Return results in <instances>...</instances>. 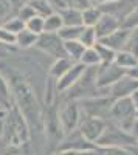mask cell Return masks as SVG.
<instances>
[{
  "label": "cell",
  "instance_id": "1",
  "mask_svg": "<svg viewBox=\"0 0 138 155\" xmlns=\"http://www.w3.org/2000/svg\"><path fill=\"white\" fill-rule=\"evenodd\" d=\"M136 109L130 98H121L115 99L113 106L110 110V118H113V123L121 127L123 130L132 134L133 124L136 121Z\"/></svg>",
  "mask_w": 138,
  "mask_h": 155
},
{
  "label": "cell",
  "instance_id": "2",
  "mask_svg": "<svg viewBox=\"0 0 138 155\" xmlns=\"http://www.w3.org/2000/svg\"><path fill=\"white\" fill-rule=\"evenodd\" d=\"M95 144L103 146V147H129V146H135L138 143L132 134L123 130L115 123H107L103 135L98 138Z\"/></svg>",
  "mask_w": 138,
  "mask_h": 155
},
{
  "label": "cell",
  "instance_id": "3",
  "mask_svg": "<svg viewBox=\"0 0 138 155\" xmlns=\"http://www.w3.org/2000/svg\"><path fill=\"white\" fill-rule=\"evenodd\" d=\"M115 99L112 96H96V98H84L81 101V109L85 116L92 118H101L106 120L110 116V110L113 106Z\"/></svg>",
  "mask_w": 138,
  "mask_h": 155
},
{
  "label": "cell",
  "instance_id": "4",
  "mask_svg": "<svg viewBox=\"0 0 138 155\" xmlns=\"http://www.w3.org/2000/svg\"><path fill=\"white\" fill-rule=\"evenodd\" d=\"M37 48H41L44 53L53 56L54 59H62V58H68L67 51H65V44L64 41L59 37L58 33H42L37 39Z\"/></svg>",
  "mask_w": 138,
  "mask_h": 155
},
{
  "label": "cell",
  "instance_id": "5",
  "mask_svg": "<svg viewBox=\"0 0 138 155\" xmlns=\"http://www.w3.org/2000/svg\"><path fill=\"white\" fill-rule=\"evenodd\" d=\"M127 71L118 67L115 62L107 65H99L96 73V87L98 88H110L117 81H120L123 76H126Z\"/></svg>",
  "mask_w": 138,
  "mask_h": 155
},
{
  "label": "cell",
  "instance_id": "6",
  "mask_svg": "<svg viewBox=\"0 0 138 155\" xmlns=\"http://www.w3.org/2000/svg\"><path fill=\"white\" fill-rule=\"evenodd\" d=\"M96 6L104 14H110L117 17L120 22H123L138 6V0H115V2H109V3H99Z\"/></svg>",
  "mask_w": 138,
  "mask_h": 155
},
{
  "label": "cell",
  "instance_id": "7",
  "mask_svg": "<svg viewBox=\"0 0 138 155\" xmlns=\"http://www.w3.org/2000/svg\"><path fill=\"white\" fill-rule=\"evenodd\" d=\"M106 126H107L106 120L85 116V118L81 121V124H79V132L82 134V137L87 141H90V143H96L98 138L103 135Z\"/></svg>",
  "mask_w": 138,
  "mask_h": 155
},
{
  "label": "cell",
  "instance_id": "8",
  "mask_svg": "<svg viewBox=\"0 0 138 155\" xmlns=\"http://www.w3.org/2000/svg\"><path fill=\"white\" fill-rule=\"evenodd\" d=\"M135 90H138V79L126 74L110 87V96L113 99L130 98Z\"/></svg>",
  "mask_w": 138,
  "mask_h": 155
},
{
  "label": "cell",
  "instance_id": "9",
  "mask_svg": "<svg viewBox=\"0 0 138 155\" xmlns=\"http://www.w3.org/2000/svg\"><path fill=\"white\" fill-rule=\"evenodd\" d=\"M59 123L62 126V130H64L67 135H70L74 129H76V126L79 123V106L74 104V102L67 104L61 110Z\"/></svg>",
  "mask_w": 138,
  "mask_h": 155
},
{
  "label": "cell",
  "instance_id": "10",
  "mask_svg": "<svg viewBox=\"0 0 138 155\" xmlns=\"http://www.w3.org/2000/svg\"><path fill=\"white\" fill-rule=\"evenodd\" d=\"M85 70H87V67L84 65V64H81V62L73 64V67H71L64 76L59 78L58 85H56L58 92H65V90L71 88L74 84H76V82L81 79V76L84 74Z\"/></svg>",
  "mask_w": 138,
  "mask_h": 155
},
{
  "label": "cell",
  "instance_id": "11",
  "mask_svg": "<svg viewBox=\"0 0 138 155\" xmlns=\"http://www.w3.org/2000/svg\"><path fill=\"white\" fill-rule=\"evenodd\" d=\"M95 147H96V144L95 143H90V141H87L82 137V134L78 130V132H74V134L71 132L70 137H68V140H65L59 149L62 152H64V150H73V152H81L82 153V152H89V150H92Z\"/></svg>",
  "mask_w": 138,
  "mask_h": 155
},
{
  "label": "cell",
  "instance_id": "12",
  "mask_svg": "<svg viewBox=\"0 0 138 155\" xmlns=\"http://www.w3.org/2000/svg\"><path fill=\"white\" fill-rule=\"evenodd\" d=\"M120 28H121V22L117 17L110 16V14H104V12H103V17L99 19L98 23L95 25V31H96L98 41H101V39L107 37L109 34L115 33Z\"/></svg>",
  "mask_w": 138,
  "mask_h": 155
},
{
  "label": "cell",
  "instance_id": "13",
  "mask_svg": "<svg viewBox=\"0 0 138 155\" xmlns=\"http://www.w3.org/2000/svg\"><path fill=\"white\" fill-rule=\"evenodd\" d=\"M22 5L20 0H0V27L17 17Z\"/></svg>",
  "mask_w": 138,
  "mask_h": 155
},
{
  "label": "cell",
  "instance_id": "14",
  "mask_svg": "<svg viewBox=\"0 0 138 155\" xmlns=\"http://www.w3.org/2000/svg\"><path fill=\"white\" fill-rule=\"evenodd\" d=\"M127 37H129V30H124V28H120L117 30L115 33H112L109 34L107 37L101 39V41H98V42H101L104 44L106 47L112 48L113 51H121L124 50V47H126V42H127Z\"/></svg>",
  "mask_w": 138,
  "mask_h": 155
},
{
  "label": "cell",
  "instance_id": "15",
  "mask_svg": "<svg viewBox=\"0 0 138 155\" xmlns=\"http://www.w3.org/2000/svg\"><path fill=\"white\" fill-rule=\"evenodd\" d=\"M59 14L64 22V27H79L82 23V11L79 9H73V8H65L59 11Z\"/></svg>",
  "mask_w": 138,
  "mask_h": 155
},
{
  "label": "cell",
  "instance_id": "16",
  "mask_svg": "<svg viewBox=\"0 0 138 155\" xmlns=\"http://www.w3.org/2000/svg\"><path fill=\"white\" fill-rule=\"evenodd\" d=\"M115 64L118 67L124 68L126 71H129L130 68H133L138 64V58L135 54L129 53V51H126V50H121V51H118L117 56H115Z\"/></svg>",
  "mask_w": 138,
  "mask_h": 155
},
{
  "label": "cell",
  "instance_id": "17",
  "mask_svg": "<svg viewBox=\"0 0 138 155\" xmlns=\"http://www.w3.org/2000/svg\"><path fill=\"white\" fill-rule=\"evenodd\" d=\"M65 44V51L67 56L73 61V62H81V58L85 51V47L79 42V41H67Z\"/></svg>",
  "mask_w": 138,
  "mask_h": 155
},
{
  "label": "cell",
  "instance_id": "18",
  "mask_svg": "<svg viewBox=\"0 0 138 155\" xmlns=\"http://www.w3.org/2000/svg\"><path fill=\"white\" fill-rule=\"evenodd\" d=\"M101 17H103V11L99 9L96 5H93V6L82 11V23H84V27H95Z\"/></svg>",
  "mask_w": 138,
  "mask_h": 155
},
{
  "label": "cell",
  "instance_id": "19",
  "mask_svg": "<svg viewBox=\"0 0 138 155\" xmlns=\"http://www.w3.org/2000/svg\"><path fill=\"white\" fill-rule=\"evenodd\" d=\"M73 64H76V62H73L70 58H62V59H56V62L53 64V67H51V76H54L56 79H59L61 76H64L71 67H73Z\"/></svg>",
  "mask_w": 138,
  "mask_h": 155
},
{
  "label": "cell",
  "instance_id": "20",
  "mask_svg": "<svg viewBox=\"0 0 138 155\" xmlns=\"http://www.w3.org/2000/svg\"><path fill=\"white\" fill-rule=\"evenodd\" d=\"M93 48L96 50V53H98L99 59H101V65H107V64L115 62L117 51H113L112 48L106 47V45H104V44H101V42H96Z\"/></svg>",
  "mask_w": 138,
  "mask_h": 155
},
{
  "label": "cell",
  "instance_id": "21",
  "mask_svg": "<svg viewBox=\"0 0 138 155\" xmlns=\"http://www.w3.org/2000/svg\"><path fill=\"white\" fill-rule=\"evenodd\" d=\"M81 155H132L126 147H103L96 146L89 152H82Z\"/></svg>",
  "mask_w": 138,
  "mask_h": 155
},
{
  "label": "cell",
  "instance_id": "22",
  "mask_svg": "<svg viewBox=\"0 0 138 155\" xmlns=\"http://www.w3.org/2000/svg\"><path fill=\"white\" fill-rule=\"evenodd\" d=\"M37 39H39V34H36V33H33V31L25 28V30H22L17 34L16 45H19L22 48H30V47H33V45L37 44Z\"/></svg>",
  "mask_w": 138,
  "mask_h": 155
},
{
  "label": "cell",
  "instance_id": "23",
  "mask_svg": "<svg viewBox=\"0 0 138 155\" xmlns=\"http://www.w3.org/2000/svg\"><path fill=\"white\" fill-rule=\"evenodd\" d=\"M84 28H85L84 25H79V27H62L58 34L64 42H67V41H79Z\"/></svg>",
  "mask_w": 138,
  "mask_h": 155
},
{
  "label": "cell",
  "instance_id": "24",
  "mask_svg": "<svg viewBox=\"0 0 138 155\" xmlns=\"http://www.w3.org/2000/svg\"><path fill=\"white\" fill-rule=\"evenodd\" d=\"M64 27V22L59 12H53L45 17V27H44V33H59V30Z\"/></svg>",
  "mask_w": 138,
  "mask_h": 155
},
{
  "label": "cell",
  "instance_id": "25",
  "mask_svg": "<svg viewBox=\"0 0 138 155\" xmlns=\"http://www.w3.org/2000/svg\"><path fill=\"white\" fill-rule=\"evenodd\" d=\"M81 64H84L85 67H98L101 65V59H99L96 50L92 47V48H85L84 54L81 58Z\"/></svg>",
  "mask_w": 138,
  "mask_h": 155
},
{
  "label": "cell",
  "instance_id": "26",
  "mask_svg": "<svg viewBox=\"0 0 138 155\" xmlns=\"http://www.w3.org/2000/svg\"><path fill=\"white\" fill-rule=\"evenodd\" d=\"M79 42L85 47V48H92L95 47V44L98 42V37H96V31L95 27H85L81 37H79Z\"/></svg>",
  "mask_w": 138,
  "mask_h": 155
},
{
  "label": "cell",
  "instance_id": "27",
  "mask_svg": "<svg viewBox=\"0 0 138 155\" xmlns=\"http://www.w3.org/2000/svg\"><path fill=\"white\" fill-rule=\"evenodd\" d=\"M28 5H31V8L36 11L37 16H42V17H47V16L54 12L47 0H33V2H30Z\"/></svg>",
  "mask_w": 138,
  "mask_h": 155
},
{
  "label": "cell",
  "instance_id": "28",
  "mask_svg": "<svg viewBox=\"0 0 138 155\" xmlns=\"http://www.w3.org/2000/svg\"><path fill=\"white\" fill-rule=\"evenodd\" d=\"M44 27H45V17H42V16H34L33 19H30L25 23V28L39 34V36L44 33Z\"/></svg>",
  "mask_w": 138,
  "mask_h": 155
},
{
  "label": "cell",
  "instance_id": "29",
  "mask_svg": "<svg viewBox=\"0 0 138 155\" xmlns=\"http://www.w3.org/2000/svg\"><path fill=\"white\" fill-rule=\"evenodd\" d=\"M124 50L138 58V28H133V30L129 31V37H127V42H126Z\"/></svg>",
  "mask_w": 138,
  "mask_h": 155
},
{
  "label": "cell",
  "instance_id": "30",
  "mask_svg": "<svg viewBox=\"0 0 138 155\" xmlns=\"http://www.w3.org/2000/svg\"><path fill=\"white\" fill-rule=\"evenodd\" d=\"M121 28L124 30H133V28H138V6L130 12V14L121 22Z\"/></svg>",
  "mask_w": 138,
  "mask_h": 155
},
{
  "label": "cell",
  "instance_id": "31",
  "mask_svg": "<svg viewBox=\"0 0 138 155\" xmlns=\"http://www.w3.org/2000/svg\"><path fill=\"white\" fill-rule=\"evenodd\" d=\"M17 42V34L8 31L5 27H0V44L3 45H16Z\"/></svg>",
  "mask_w": 138,
  "mask_h": 155
},
{
  "label": "cell",
  "instance_id": "32",
  "mask_svg": "<svg viewBox=\"0 0 138 155\" xmlns=\"http://www.w3.org/2000/svg\"><path fill=\"white\" fill-rule=\"evenodd\" d=\"M3 27H5L8 31H11V33L19 34L22 30H25V22H23L22 19H19V17H14V19H11L8 23H5Z\"/></svg>",
  "mask_w": 138,
  "mask_h": 155
},
{
  "label": "cell",
  "instance_id": "33",
  "mask_svg": "<svg viewBox=\"0 0 138 155\" xmlns=\"http://www.w3.org/2000/svg\"><path fill=\"white\" fill-rule=\"evenodd\" d=\"M34 16H37L36 14V11L31 8V5H28V3H23L22 5V8H20V11H19V19H22L25 23H27L30 19H33Z\"/></svg>",
  "mask_w": 138,
  "mask_h": 155
},
{
  "label": "cell",
  "instance_id": "34",
  "mask_svg": "<svg viewBox=\"0 0 138 155\" xmlns=\"http://www.w3.org/2000/svg\"><path fill=\"white\" fill-rule=\"evenodd\" d=\"M67 6L68 8H73V9L84 11L87 8L93 6V3H92V0H67Z\"/></svg>",
  "mask_w": 138,
  "mask_h": 155
},
{
  "label": "cell",
  "instance_id": "35",
  "mask_svg": "<svg viewBox=\"0 0 138 155\" xmlns=\"http://www.w3.org/2000/svg\"><path fill=\"white\" fill-rule=\"evenodd\" d=\"M8 99H9V90L6 82L3 81V78L0 76V102L3 106H8Z\"/></svg>",
  "mask_w": 138,
  "mask_h": 155
},
{
  "label": "cell",
  "instance_id": "36",
  "mask_svg": "<svg viewBox=\"0 0 138 155\" xmlns=\"http://www.w3.org/2000/svg\"><path fill=\"white\" fill-rule=\"evenodd\" d=\"M47 2L50 3V6L53 8L54 12H59V11H62V9L68 8V6H67V0H47Z\"/></svg>",
  "mask_w": 138,
  "mask_h": 155
},
{
  "label": "cell",
  "instance_id": "37",
  "mask_svg": "<svg viewBox=\"0 0 138 155\" xmlns=\"http://www.w3.org/2000/svg\"><path fill=\"white\" fill-rule=\"evenodd\" d=\"M127 74L132 76V78H135V79H138V64H136L133 68H130V70L127 71Z\"/></svg>",
  "mask_w": 138,
  "mask_h": 155
},
{
  "label": "cell",
  "instance_id": "38",
  "mask_svg": "<svg viewBox=\"0 0 138 155\" xmlns=\"http://www.w3.org/2000/svg\"><path fill=\"white\" fill-rule=\"evenodd\" d=\"M130 99H132V102H133V106H135V109L138 110V90H135V92L132 93Z\"/></svg>",
  "mask_w": 138,
  "mask_h": 155
},
{
  "label": "cell",
  "instance_id": "39",
  "mask_svg": "<svg viewBox=\"0 0 138 155\" xmlns=\"http://www.w3.org/2000/svg\"><path fill=\"white\" fill-rule=\"evenodd\" d=\"M132 135L135 137L136 143H138V120H136V121H135V124H133V129H132Z\"/></svg>",
  "mask_w": 138,
  "mask_h": 155
},
{
  "label": "cell",
  "instance_id": "40",
  "mask_svg": "<svg viewBox=\"0 0 138 155\" xmlns=\"http://www.w3.org/2000/svg\"><path fill=\"white\" fill-rule=\"evenodd\" d=\"M132 155H138V144H135V146H129V147H126Z\"/></svg>",
  "mask_w": 138,
  "mask_h": 155
},
{
  "label": "cell",
  "instance_id": "41",
  "mask_svg": "<svg viewBox=\"0 0 138 155\" xmlns=\"http://www.w3.org/2000/svg\"><path fill=\"white\" fill-rule=\"evenodd\" d=\"M61 155H81V152H73V150H64Z\"/></svg>",
  "mask_w": 138,
  "mask_h": 155
},
{
  "label": "cell",
  "instance_id": "42",
  "mask_svg": "<svg viewBox=\"0 0 138 155\" xmlns=\"http://www.w3.org/2000/svg\"><path fill=\"white\" fill-rule=\"evenodd\" d=\"M22 3H30V2H33V0H20Z\"/></svg>",
  "mask_w": 138,
  "mask_h": 155
},
{
  "label": "cell",
  "instance_id": "43",
  "mask_svg": "<svg viewBox=\"0 0 138 155\" xmlns=\"http://www.w3.org/2000/svg\"><path fill=\"white\" fill-rule=\"evenodd\" d=\"M135 116H136V120H138V110H136V115H135Z\"/></svg>",
  "mask_w": 138,
  "mask_h": 155
}]
</instances>
